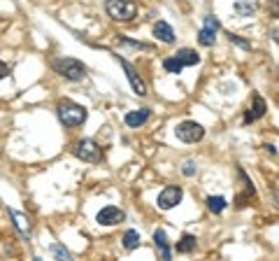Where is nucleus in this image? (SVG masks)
Segmentation results:
<instances>
[{
  "instance_id": "f257e3e1",
  "label": "nucleus",
  "mask_w": 279,
  "mask_h": 261,
  "mask_svg": "<svg viewBox=\"0 0 279 261\" xmlns=\"http://www.w3.org/2000/svg\"><path fill=\"white\" fill-rule=\"evenodd\" d=\"M52 68L61 77H65V80L70 82H79L84 80V75H86V65L82 63V61H77V58H70V56H63V58H54L52 61Z\"/></svg>"
},
{
  "instance_id": "f03ea898",
  "label": "nucleus",
  "mask_w": 279,
  "mask_h": 261,
  "mask_svg": "<svg viewBox=\"0 0 279 261\" xmlns=\"http://www.w3.org/2000/svg\"><path fill=\"white\" fill-rule=\"evenodd\" d=\"M56 110H58V119L70 128L82 126V124L86 121V117H88L86 110L82 108V105H77V103H72V100H61Z\"/></svg>"
},
{
  "instance_id": "7ed1b4c3",
  "label": "nucleus",
  "mask_w": 279,
  "mask_h": 261,
  "mask_svg": "<svg viewBox=\"0 0 279 261\" xmlns=\"http://www.w3.org/2000/svg\"><path fill=\"white\" fill-rule=\"evenodd\" d=\"M105 9L114 21H133L138 17V5L131 0H107Z\"/></svg>"
},
{
  "instance_id": "20e7f679",
  "label": "nucleus",
  "mask_w": 279,
  "mask_h": 261,
  "mask_svg": "<svg viewBox=\"0 0 279 261\" xmlns=\"http://www.w3.org/2000/svg\"><path fill=\"white\" fill-rule=\"evenodd\" d=\"M174 135L186 145H193V143H200L202 135H205V128L198 124V121H182L179 126L174 128Z\"/></svg>"
},
{
  "instance_id": "39448f33",
  "label": "nucleus",
  "mask_w": 279,
  "mask_h": 261,
  "mask_svg": "<svg viewBox=\"0 0 279 261\" xmlns=\"http://www.w3.org/2000/svg\"><path fill=\"white\" fill-rule=\"evenodd\" d=\"M75 156L82 159V161H86V163H98L100 159H103L100 147H98L93 140H88V138H84V140H79V143L75 145Z\"/></svg>"
},
{
  "instance_id": "423d86ee",
  "label": "nucleus",
  "mask_w": 279,
  "mask_h": 261,
  "mask_svg": "<svg viewBox=\"0 0 279 261\" xmlns=\"http://www.w3.org/2000/svg\"><path fill=\"white\" fill-rule=\"evenodd\" d=\"M184 198V191L179 189V187H166V189L158 194V207L161 210H172L174 205H179Z\"/></svg>"
},
{
  "instance_id": "0eeeda50",
  "label": "nucleus",
  "mask_w": 279,
  "mask_h": 261,
  "mask_svg": "<svg viewBox=\"0 0 279 261\" xmlns=\"http://www.w3.org/2000/svg\"><path fill=\"white\" fill-rule=\"evenodd\" d=\"M98 224L100 226H116V224H121L123 219H126V212H123L121 207H114V205H107L103 207L100 212H98Z\"/></svg>"
},
{
  "instance_id": "6e6552de",
  "label": "nucleus",
  "mask_w": 279,
  "mask_h": 261,
  "mask_svg": "<svg viewBox=\"0 0 279 261\" xmlns=\"http://www.w3.org/2000/svg\"><path fill=\"white\" fill-rule=\"evenodd\" d=\"M119 58V63H121V68L126 70V77H128V82H131V87H133V91L138 93V96H147V84L140 80L138 77V72H135V68H133L126 58H121V56H116Z\"/></svg>"
},
{
  "instance_id": "1a4fd4ad",
  "label": "nucleus",
  "mask_w": 279,
  "mask_h": 261,
  "mask_svg": "<svg viewBox=\"0 0 279 261\" xmlns=\"http://www.w3.org/2000/svg\"><path fill=\"white\" fill-rule=\"evenodd\" d=\"M149 117H151L149 108H142V110H133V112H128V115L123 117V121H126V126L140 128V126H144V124H147Z\"/></svg>"
},
{
  "instance_id": "9d476101",
  "label": "nucleus",
  "mask_w": 279,
  "mask_h": 261,
  "mask_svg": "<svg viewBox=\"0 0 279 261\" xmlns=\"http://www.w3.org/2000/svg\"><path fill=\"white\" fill-rule=\"evenodd\" d=\"M154 243H156L158 252H161V259H166V261L172 259L170 245H167V235H166V231H163V229H156V231H154Z\"/></svg>"
},
{
  "instance_id": "9b49d317",
  "label": "nucleus",
  "mask_w": 279,
  "mask_h": 261,
  "mask_svg": "<svg viewBox=\"0 0 279 261\" xmlns=\"http://www.w3.org/2000/svg\"><path fill=\"white\" fill-rule=\"evenodd\" d=\"M154 35H156L161 42H166V45H172L174 42V30L166 21H158L156 26H154Z\"/></svg>"
},
{
  "instance_id": "f8f14e48",
  "label": "nucleus",
  "mask_w": 279,
  "mask_h": 261,
  "mask_svg": "<svg viewBox=\"0 0 279 261\" xmlns=\"http://www.w3.org/2000/svg\"><path fill=\"white\" fill-rule=\"evenodd\" d=\"M174 58H177L184 68H186V65H198L200 63V56H198V52H193V49H179V52L174 54Z\"/></svg>"
},
{
  "instance_id": "ddd939ff",
  "label": "nucleus",
  "mask_w": 279,
  "mask_h": 261,
  "mask_svg": "<svg viewBox=\"0 0 279 261\" xmlns=\"http://www.w3.org/2000/svg\"><path fill=\"white\" fill-rule=\"evenodd\" d=\"M9 217L14 219V226L19 229V233L21 235H30V222H28L26 215H21V212H17V210H9Z\"/></svg>"
},
{
  "instance_id": "4468645a",
  "label": "nucleus",
  "mask_w": 279,
  "mask_h": 261,
  "mask_svg": "<svg viewBox=\"0 0 279 261\" xmlns=\"http://www.w3.org/2000/svg\"><path fill=\"white\" fill-rule=\"evenodd\" d=\"M195 245H198V240H195V235H191V233H184L182 235V240L174 245V250L179 254H189V252H193L195 250Z\"/></svg>"
},
{
  "instance_id": "2eb2a0df",
  "label": "nucleus",
  "mask_w": 279,
  "mask_h": 261,
  "mask_svg": "<svg viewBox=\"0 0 279 261\" xmlns=\"http://www.w3.org/2000/svg\"><path fill=\"white\" fill-rule=\"evenodd\" d=\"M198 42H200L202 47H212L214 42H217V30H212V28H200V33H198Z\"/></svg>"
},
{
  "instance_id": "dca6fc26",
  "label": "nucleus",
  "mask_w": 279,
  "mask_h": 261,
  "mask_svg": "<svg viewBox=\"0 0 279 261\" xmlns=\"http://www.w3.org/2000/svg\"><path fill=\"white\" fill-rule=\"evenodd\" d=\"M235 12L240 17H251V14H256V2H251V0H240V2H235Z\"/></svg>"
},
{
  "instance_id": "f3484780",
  "label": "nucleus",
  "mask_w": 279,
  "mask_h": 261,
  "mask_svg": "<svg viewBox=\"0 0 279 261\" xmlns=\"http://www.w3.org/2000/svg\"><path fill=\"white\" fill-rule=\"evenodd\" d=\"M123 247H126V250H135V247H140V233L135 231V229H128V231L123 233Z\"/></svg>"
},
{
  "instance_id": "a211bd4d",
  "label": "nucleus",
  "mask_w": 279,
  "mask_h": 261,
  "mask_svg": "<svg viewBox=\"0 0 279 261\" xmlns=\"http://www.w3.org/2000/svg\"><path fill=\"white\" fill-rule=\"evenodd\" d=\"M226 205H228V203H226V198H223V196H209L207 198V207L212 210V212H217V215H219V212H223Z\"/></svg>"
},
{
  "instance_id": "6ab92c4d",
  "label": "nucleus",
  "mask_w": 279,
  "mask_h": 261,
  "mask_svg": "<svg viewBox=\"0 0 279 261\" xmlns=\"http://www.w3.org/2000/svg\"><path fill=\"white\" fill-rule=\"evenodd\" d=\"M265 110H268V105H265V100H263L261 96L256 93V96H253V112L249 110V112H251V117H253V119H261L263 115H265Z\"/></svg>"
},
{
  "instance_id": "aec40b11",
  "label": "nucleus",
  "mask_w": 279,
  "mask_h": 261,
  "mask_svg": "<svg viewBox=\"0 0 279 261\" xmlns=\"http://www.w3.org/2000/svg\"><path fill=\"white\" fill-rule=\"evenodd\" d=\"M163 68H166L167 72H172V75H179V72L184 70V65L179 63V61H177V58H166V61H163Z\"/></svg>"
},
{
  "instance_id": "412c9836",
  "label": "nucleus",
  "mask_w": 279,
  "mask_h": 261,
  "mask_svg": "<svg viewBox=\"0 0 279 261\" xmlns=\"http://www.w3.org/2000/svg\"><path fill=\"white\" fill-rule=\"evenodd\" d=\"M228 40H230L233 45L242 47V49H251V42H247V40H242V37H240V35H228Z\"/></svg>"
},
{
  "instance_id": "4be33fe9",
  "label": "nucleus",
  "mask_w": 279,
  "mask_h": 261,
  "mask_svg": "<svg viewBox=\"0 0 279 261\" xmlns=\"http://www.w3.org/2000/svg\"><path fill=\"white\" fill-rule=\"evenodd\" d=\"M52 252L56 254V257H61V259H68V257H70L68 250H65V247H61V245H52Z\"/></svg>"
},
{
  "instance_id": "5701e85b",
  "label": "nucleus",
  "mask_w": 279,
  "mask_h": 261,
  "mask_svg": "<svg viewBox=\"0 0 279 261\" xmlns=\"http://www.w3.org/2000/svg\"><path fill=\"white\" fill-rule=\"evenodd\" d=\"M205 28H212V30H219V21L214 17H212V14H207V17H205Z\"/></svg>"
},
{
  "instance_id": "b1692460",
  "label": "nucleus",
  "mask_w": 279,
  "mask_h": 261,
  "mask_svg": "<svg viewBox=\"0 0 279 261\" xmlns=\"http://www.w3.org/2000/svg\"><path fill=\"white\" fill-rule=\"evenodd\" d=\"M182 173H184V175H189V177H191L193 173H195V163H193V161H186V163H184V168H182Z\"/></svg>"
},
{
  "instance_id": "393cba45",
  "label": "nucleus",
  "mask_w": 279,
  "mask_h": 261,
  "mask_svg": "<svg viewBox=\"0 0 279 261\" xmlns=\"http://www.w3.org/2000/svg\"><path fill=\"white\" fill-rule=\"evenodd\" d=\"M9 75V70H7V65L2 63V61H0V80H5V77H7Z\"/></svg>"
},
{
  "instance_id": "a878e982",
  "label": "nucleus",
  "mask_w": 279,
  "mask_h": 261,
  "mask_svg": "<svg viewBox=\"0 0 279 261\" xmlns=\"http://www.w3.org/2000/svg\"><path fill=\"white\" fill-rule=\"evenodd\" d=\"M265 152H268V154H277V149H275V145H265Z\"/></svg>"
}]
</instances>
